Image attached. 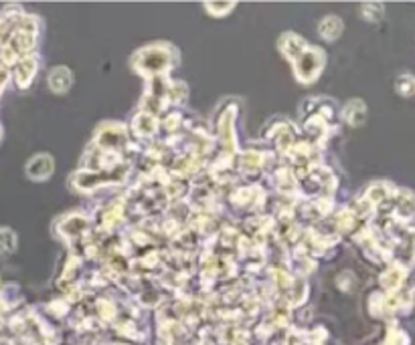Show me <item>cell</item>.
Here are the masks:
<instances>
[{"label":"cell","instance_id":"1","mask_svg":"<svg viewBox=\"0 0 415 345\" xmlns=\"http://www.w3.org/2000/svg\"><path fill=\"white\" fill-rule=\"evenodd\" d=\"M140 61H136L140 71L144 73H160L171 65V53L164 46H150L144 49L138 55Z\"/></svg>","mask_w":415,"mask_h":345},{"label":"cell","instance_id":"2","mask_svg":"<svg viewBox=\"0 0 415 345\" xmlns=\"http://www.w3.org/2000/svg\"><path fill=\"white\" fill-rule=\"evenodd\" d=\"M324 55L316 49H306L296 59V75L300 81H314L316 75L323 71Z\"/></svg>","mask_w":415,"mask_h":345},{"label":"cell","instance_id":"3","mask_svg":"<svg viewBox=\"0 0 415 345\" xmlns=\"http://www.w3.org/2000/svg\"><path fill=\"white\" fill-rule=\"evenodd\" d=\"M97 139H99L101 148L116 150V148H122L126 143V133L118 124H110V126L105 124V128H101L97 133Z\"/></svg>","mask_w":415,"mask_h":345},{"label":"cell","instance_id":"4","mask_svg":"<svg viewBox=\"0 0 415 345\" xmlns=\"http://www.w3.org/2000/svg\"><path fill=\"white\" fill-rule=\"evenodd\" d=\"M53 172V160H51V156H45V154H41V156H35L29 164H27V174L33 178V180H45L49 178Z\"/></svg>","mask_w":415,"mask_h":345},{"label":"cell","instance_id":"5","mask_svg":"<svg viewBox=\"0 0 415 345\" xmlns=\"http://www.w3.org/2000/svg\"><path fill=\"white\" fill-rule=\"evenodd\" d=\"M35 71H37V61L35 59H21L16 63V69H14V77H16L18 87L29 85L33 81Z\"/></svg>","mask_w":415,"mask_h":345},{"label":"cell","instance_id":"6","mask_svg":"<svg viewBox=\"0 0 415 345\" xmlns=\"http://www.w3.org/2000/svg\"><path fill=\"white\" fill-rule=\"evenodd\" d=\"M71 85V73L65 69V67H57L51 71L49 75V87L55 91V93H65Z\"/></svg>","mask_w":415,"mask_h":345},{"label":"cell","instance_id":"7","mask_svg":"<svg viewBox=\"0 0 415 345\" xmlns=\"http://www.w3.org/2000/svg\"><path fill=\"white\" fill-rule=\"evenodd\" d=\"M308 49V43L306 41H302L300 37H296V35H284V39H281V51L290 57V59H298L304 51Z\"/></svg>","mask_w":415,"mask_h":345},{"label":"cell","instance_id":"8","mask_svg":"<svg viewBox=\"0 0 415 345\" xmlns=\"http://www.w3.org/2000/svg\"><path fill=\"white\" fill-rule=\"evenodd\" d=\"M340 29H342V23L336 16H326L320 25V35L326 41H334L340 35Z\"/></svg>","mask_w":415,"mask_h":345},{"label":"cell","instance_id":"9","mask_svg":"<svg viewBox=\"0 0 415 345\" xmlns=\"http://www.w3.org/2000/svg\"><path fill=\"white\" fill-rule=\"evenodd\" d=\"M16 249V236L8 228H0V255H10Z\"/></svg>","mask_w":415,"mask_h":345},{"label":"cell","instance_id":"10","mask_svg":"<svg viewBox=\"0 0 415 345\" xmlns=\"http://www.w3.org/2000/svg\"><path fill=\"white\" fill-rule=\"evenodd\" d=\"M12 23H14V18L10 16V12H4V14L0 16V44L4 43V39L10 35V27H12Z\"/></svg>","mask_w":415,"mask_h":345},{"label":"cell","instance_id":"11","mask_svg":"<svg viewBox=\"0 0 415 345\" xmlns=\"http://www.w3.org/2000/svg\"><path fill=\"white\" fill-rule=\"evenodd\" d=\"M6 81H8V71H6V67H4V65H0V91L4 89Z\"/></svg>","mask_w":415,"mask_h":345}]
</instances>
